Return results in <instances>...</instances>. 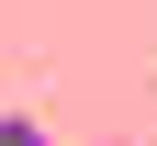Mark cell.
Listing matches in <instances>:
<instances>
[{
	"label": "cell",
	"instance_id": "obj_1",
	"mask_svg": "<svg viewBox=\"0 0 157 146\" xmlns=\"http://www.w3.org/2000/svg\"><path fill=\"white\" fill-rule=\"evenodd\" d=\"M0 146H45V124L34 112H0Z\"/></svg>",
	"mask_w": 157,
	"mask_h": 146
}]
</instances>
